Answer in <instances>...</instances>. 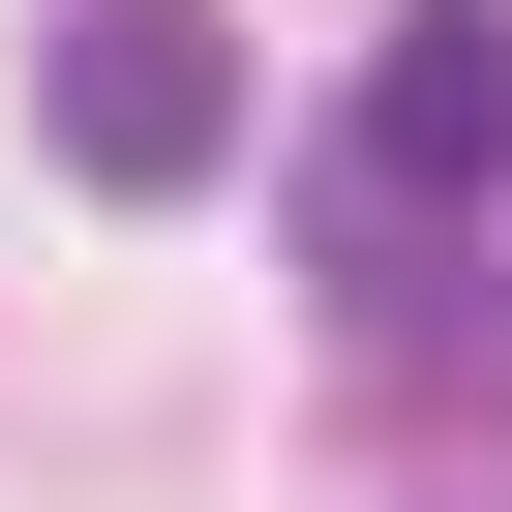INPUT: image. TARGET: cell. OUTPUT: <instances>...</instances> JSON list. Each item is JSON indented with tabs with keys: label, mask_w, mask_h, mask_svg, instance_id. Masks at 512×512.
<instances>
[{
	"label": "cell",
	"mask_w": 512,
	"mask_h": 512,
	"mask_svg": "<svg viewBox=\"0 0 512 512\" xmlns=\"http://www.w3.org/2000/svg\"><path fill=\"white\" fill-rule=\"evenodd\" d=\"M482 181H512V0H392V31H362V91H332V151H302L332 302L452 272V211H482Z\"/></svg>",
	"instance_id": "1"
},
{
	"label": "cell",
	"mask_w": 512,
	"mask_h": 512,
	"mask_svg": "<svg viewBox=\"0 0 512 512\" xmlns=\"http://www.w3.org/2000/svg\"><path fill=\"white\" fill-rule=\"evenodd\" d=\"M31 121H61V181H211L241 151V31H211V0H61Z\"/></svg>",
	"instance_id": "2"
},
{
	"label": "cell",
	"mask_w": 512,
	"mask_h": 512,
	"mask_svg": "<svg viewBox=\"0 0 512 512\" xmlns=\"http://www.w3.org/2000/svg\"><path fill=\"white\" fill-rule=\"evenodd\" d=\"M362 362H392L422 422H512V302H482V272H392V302H362Z\"/></svg>",
	"instance_id": "3"
},
{
	"label": "cell",
	"mask_w": 512,
	"mask_h": 512,
	"mask_svg": "<svg viewBox=\"0 0 512 512\" xmlns=\"http://www.w3.org/2000/svg\"><path fill=\"white\" fill-rule=\"evenodd\" d=\"M422 512H512V482H422Z\"/></svg>",
	"instance_id": "4"
}]
</instances>
